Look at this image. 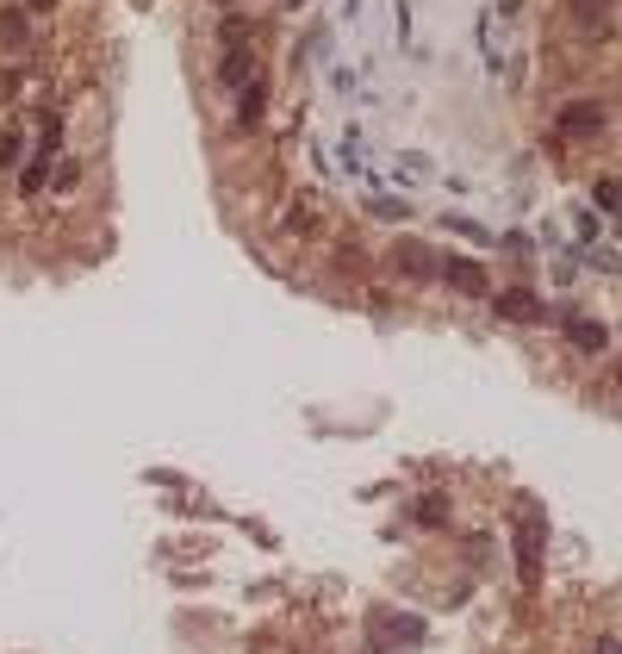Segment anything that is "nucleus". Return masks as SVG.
Returning <instances> with one entry per match:
<instances>
[{
    "label": "nucleus",
    "instance_id": "nucleus-9",
    "mask_svg": "<svg viewBox=\"0 0 622 654\" xmlns=\"http://www.w3.org/2000/svg\"><path fill=\"white\" fill-rule=\"evenodd\" d=\"M411 523H417V529H442V523H448V493H423V499L411 505Z\"/></svg>",
    "mask_w": 622,
    "mask_h": 654
},
{
    "label": "nucleus",
    "instance_id": "nucleus-6",
    "mask_svg": "<svg viewBox=\"0 0 622 654\" xmlns=\"http://www.w3.org/2000/svg\"><path fill=\"white\" fill-rule=\"evenodd\" d=\"M567 343H573L579 356H604V349H610V324H604V318H567Z\"/></svg>",
    "mask_w": 622,
    "mask_h": 654
},
{
    "label": "nucleus",
    "instance_id": "nucleus-10",
    "mask_svg": "<svg viewBox=\"0 0 622 654\" xmlns=\"http://www.w3.org/2000/svg\"><path fill=\"white\" fill-rule=\"evenodd\" d=\"M280 231H286V237H318V206H311V200H293L286 219H280Z\"/></svg>",
    "mask_w": 622,
    "mask_h": 654
},
{
    "label": "nucleus",
    "instance_id": "nucleus-21",
    "mask_svg": "<svg viewBox=\"0 0 622 654\" xmlns=\"http://www.w3.org/2000/svg\"><path fill=\"white\" fill-rule=\"evenodd\" d=\"M218 6H231V0H218Z\"/></svg>",
    "mask_w": 622,
    "mask_h": 654
},
{
    "label": "nucleus",
    "instance_id": "nucleus-11",
    "mask_svg": "<svg viewBox=\"0 0 622 654\" xmlns=\"http://www.w3.org/2000/svg\"><path fill=\"white\" fill-rule=\"evenodd\" d=\"M573 13H579L585 31H610L617 25V0H573Z\"/></svg>",
    "mask_w": 622,
    "mask_h": 654
},
{
    "label": "nucleus",
    "instance_id": "nucleus-14",
    "mask_svg": "<svg viewBox=\"0 0 622 654\" xmlns=\"http://www.w3.org/2000/svg\"><path fill=\"white\" fill-rule=\"evenodd\" d=\"M442 225H448V231H455V237H467V244H480V250H492V231H486V225H480V219H467V212H448V219H442Z\"/></svg>",
    "mask_w": 622,
    "mask_h": 654
},
{
    "label": "nucleus",
    "instance_id": "nucleus-17",
    "mask_svg": "<svg viewBox=\"0 0 622 654\" xmlns=\"http://www.w3.org/2000/svg\"><path fill=\"white\" fill-rule=\"evenodd\" d=\"M398 168H405L398 181H430V156H417V150H411V156H398Z\"/></svg>",
    "mask_w": 622,
    "mask_h": 654
},
{
    "label": "nucleus",
    "instance_id": "nucleus-2",
    "mask_svg": "<svg viewBox=\"0 0 622 654\" xmlns=\"http://www.w3.org/2000/svg\"><path fill=\"white\" fill-rule=\"evenodd\" d=\"M56 150H63V119L50 113V119H44V137H38V156L19 168V194H25V200L44 194V181H50V156H56Z\"/></svg>",
    "mask_w": 622,
    "mask_h": 654
},
{
    "label": "nucleus",
    "instance_id": "nucleus-18",
    "mask_svg": "<svg viewBox=\"0 0 622 654\" xmlns=\"http://www.w3.org/2000/svg\"><path fill=\"white\" fill-rule=\"evenodd\" d=\"M13 162H19V125L0 137V168H13Z\"/></svg>",
    "mask_w": 622,
    "mask_h": 654
},
{
    "label": "nucleus",
    "instance_id": "nucleus-8",
    "mask_svg": "<svg viewBox=\"0 0 622 654\" xmlns=\"http://www.w3.org/2000/svg\"><path fill=\"white\" fill-rule=\"evenodd\" d=\"M436 250L430 244H417V237H405L398 250H392V268H411V280H436Z\"/></svg>",
    "mask_w": 622,
    "mask_h": 654
},
{
    "label": "nucleus",
    "instance_id": "nucleus-7",
    "mask_svg": "<svg viewBox=\"0 0 622 654\" xmlns=\"http://www.w3.org/2000/svg\"><path fill=\"white\" fill-rule=\"evenodd\" d=\"M261 69H255V50H249V38H237V44H225V63H218V82H231V88H243V82H255Z\"/></svg>",
    "mask_w": 622,
    "mask_h": 654
},
{
    "label": "nucleus",
    "instance_id": "nucleus-5",
    "mask_svg": "<svg viewBox=\"0 0 622 654\" xmlns=\"http://www.w3.org/2000/svg\"><path fill=\"white\" fill-rule=\"evenodd\" d=\"M498 318H516V324H541L548 318V305H541V293H529V287H504V293H492Z\"/></svg>",
    "mask_w": 622,
    "mask_h": 654
},
{
    "label": "nucleus",
    "instance_id": "nucleus-12",
    "mask_svg": "<svg viewBox=\"0 0 622 654\" xmlns=\"http://www.w3.org/2000/svg\"><path fill=\"white\" fill-rule=\"evenodd\" d=\"M31 13H19V6H6L0 13V50H25V38H31V25H25Z\"/></svg>",
    "mask_w": 622,
    "mask_h": 654
},
{
    "label": "nucleus",
    "instance_id": "nucleus-15",
    "mask_svg": "<svg viewBox=\"0 0 622 654\" xmlns=\"http://www.w3.org/2000/svg\"><path fill=\"white\" fill-rule=\"evenodd\" d=\"M368 212H373V219H392V225H405V219H411V200H392V194H373V200H368Z\"/></svg>",
    "mask_w": 622,
    "mask_h": 654
},
{
    "label": "nucleus",
    "instance_id": "nucleus-4",
    "mask_svg": "<svg viewBox=\"0 0 622 654\" xmlns=\"http://www.w3.org/2000/svg\"><path fill=\"white\" fill-rule=\"evenodd\" d=\"M436 274H442L455 293H473V299H486V293H492L486 262H473V256H442V262H436Z\"/></svg>",
    "mask_w": 622,
    "mask_h": 654
},
{
    "label": "nucleus",
    "instance_id": "nucleus-3",
    "mask_svg": "<svg viewBox=\"0 0 622 654\" xmlns=\"http://www.w3.org/2000/svg\"><path fill=\"white\" fill-rule=\"evenodd\" d=\"M541 529L548 523L535 518V512L516 518V573H523V586H541Z\"/></svg>",
    "mask_w": 622,
    "mask_h": 654
},
{
    "label": "nucleus",
    "instance_id": "nucleus-16",
    "mask_svg": "<svg viewBox=\"0 0 622 654\" xmlns=\"http://www.w3.org/2000/svg\"><path fill=\"white\" fill-rule=\"evenodd\" d=\"M592 212H598V219H610V212H617V181H610V175H598V181H592Z\"/></svg>",
    "mask_w": 622,
    "mask_h": 654
},
{
    "label": "nucleus",
    "instance_id": "nucleus-20",
    "mask_svg": "<svg viewBox=\"0 0 622 654\" xmlns=\"http://www.w3.org/2000/svg\"><path fill=\"white\" fill-rule=\"evenodd\" d=\"M50 6H56V0H31V13H50Z\"/></svg>",
    "mask_w": 622,
    "mask_h": 654
},
{
    "label": "nucleus",
    "instance_id": "nucleus-1",
    "mask_svg": "<svg viewBox=\"0 0 622 654\" xmlns=\"http://www.w3.org/2000/svg\"><path fill=\"white\" fill-rule=\"evenodd\" d=\"M554 125H560V137L585 143V137H604V131H610V107H604V100H567Z\"/></svg>",
    "mask_w": 622,
    "mask_h": 654
},
{
    "label": "nucleus",
    "instance_id": "nucleus-13",
    "mask_svg": "<svg viewBox=\"0 0 622 654\" xmlns=\"http://www.w3.org/2000/svg\"><path fill=\"white\" fill-rule=\"evenodd\" d=\"M261 107H268V82H261V75H255V82H249L243 88V100H237V125H261Z\"/></svg>",
    "mask_w": 622,
    "mask_h": 654
},
{
    "label": "nucleus",
    "instance_id": "nucleus-19",
    "mask_svg": "<svg viewBox=\"0 0 622 654\" xmlns=\"http://www.w3.org/2000/svg\"><path fill=\"white\" fill-rule=\"evenodd\" d=\"M598 654H617V636H604V642H598Z\"/></svg>",
    "mask_w": 622,
    "mask_h": 654
}]
</instances>
